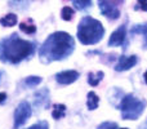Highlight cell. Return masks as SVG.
<instances>
[{
  "label": "cell",
  "instance_id": "6da1fadb",
  "mask_svg": "<svg viewBox=\"0 0 147 129\" xmlns=\"http://www.w3.org/2000/svg\"><path fill=\"white\" fill-rule=\"evenodd\" d=\"M75 51V40L70 34L57 31L47 38L39 49V57L43 63L62 61L70 57Z\"/></svg>",
  "mask_w": 147,
  "mask_h": 129
},
{
  "label": "cell",
  "instance_id": "7a4b0ae2",
  "mask_svg": "<svg viewBox=\"0 0 147 129\" xmlns=\"http://www.w3.org/2000/svg\"><path fill=\"white\" fill-rule=\"evenodd\" d=\"M34 53V44L12 34L9 38L0 40V61L20 63Z\"/></svg>",
  "mask_w": 147,
  "mask_h": 129
},
{
  "label": "cell",
  "instance_id": "3957f363",
  "mask_svg": "<svg viewBox=\"0 0 147 129\" xmlns=\"http://www.w3.org/2000/svg\"><path fill=\"white\" fill-rule=\"evenodd\" d=\"M105 32L106 31L101 21L90 16H85L79 22L76 36L83 45H96L103 39Z\"/></svg>",
  "mask_w": 147,
  "mask_h": 129
},
{
  "label": "cell",
  "instance_id": "277c9868",
  "mask_svg": "<svg viewBox=\"0 0 147 129\" xmlns=\"http://www.w3.org/2000/svg\"><path fill=\"white\" fill-rule=\"evenodd\" d=\"M146 106V99L138 98L134 94H125L120 99L119 110L121 111V118L124 120H137L143 114Z\"/></svg>",
  "mask_w": 147,
  "mask_h": 129
},
{
  "label": "cell",
  "instance_id": "5b68a950",
  "mask_svg": "<svg viewBox=\"0 0 147 129\" xmlns=\"http://www.w3.org/2000/svg\"><path fill=\"white\" fill-rule=\"evenodd\" d=\"M31 114H32L31 105L27 101H22L14 111V129H18L20 127H22L30 119Z\"/></svg>",
  "mask_w": 147,
  "mask_h": 129
},
{
  "label": "cell",
  "instance_id": "8992f818",
  "mask_svg": "<svg viewBox=\"0 0 147 129\" xmlns=\"http://www.w3.org/2000/svg\"><path fill=\"white\" fill-rule=\"evenodd\" d=\"M98 7L101 13L109 20L115 21L120 17V10L114 0H98Z\"/></svg>",
  "mask_w": 147,
  "mask_h": 129
},
{
  "label": "cell",
  "instance_id": "52a82bcc",
  "mask_svg": "<svg viewBox=\"0 0 147 129\" xmlns=\"http://www.w3.org/2000/svg\"><path fill=\"white\" fill-rule=\"evenodd\" d=\"M127 41V25H120L109 38V47H120L124 45Z\"/></svg>",
  "mask_w": 147,
  "mask_h": 129
},
{
  "label": "cell",
  "instance_id": "ba28073f",
  "mask_svg": "<svg viewBox=\"0 0 147 129\" xmlns=\"http://www.w3.org/2000/svg\"><path fill=\"white\" fill-rule=\"evenodd\" d=\"M138 62V57L136 54H132V56H121L117 58V63L115 65L114 70L116 72H123V71H128L132 67H134Z\"/></svg>",
  "mask_w": 147,
  "mask_h": 129
},
{
  "label": "cell",
  "instance_id": "9c48e42d",
  "mask_svg": "<svg viewBox=\"0 0 147 129\" xmlns=\"http://www.w3.org/2000/svg\"><path fill=\"white\" fill-rule=\"evenodd\" d=\"M80 78V74L76 70H66L56 74V81L61 85H70Z\"/></svg>",
  "mask_w": 147,
  "mask_h": 129
},
{
  "label": "cell",
  "instance_id": "30bf717a",
  "mask_svg": "<svg viewBox=\"0 0 147 129\" xmlns=\"http://www.w3.org/2000/svg\"><path fill=\"white\" fill-rule=\"evenodd\" d=\"M142 35L143 36V48L147 51V22L143 25H136L130 28V35Z\"/></svg>",
  "mask_w": 147,
  "mask_h": 129
},
{
  "label": "cell",
  "instance_id": "8fae6325",
  "mask_svg": "<svg viewBox=\"0 0 147 129\" xmlns=\"http://www.w3.org/2000/svg\"><path fill=\"white\" fill-rule=\"evenodd\" d=\"M98 105H99V97L94 92H89L86 94V107H88V110L93 111V110L98 109Z\"/></svg>",
  "mask_w": 147,
  "mask_h": 129
},
{
  "label": "cell",
  "instance_id": "7c38bea8",
  "mask_svg": "<svg viewBox=\"0 0 147 129\" xmlns=\"http://www.w3.org/2000/svg\"><path fill=\"white\" fill-rule=\"evenodd\" d=\"M17 22H18V17L14 13H8L7 16L0 18V25L4 26V27H13Z\"/></svg>",
  "mask_w": 147,
  "mask_h": 129
},
{
  "label": "cell",
  "instance_id": "4fadbf2b",
  "mask_svg": "<svg viewBox=\"0 0 147 129\" xmlns=\"http://www.w3.org/2000/svg\"><path fill=\"white\" fill-rule=\"evenodd\" d=\"M105 76V72L103 71H98V72H89L88 74V84L92 86H97L99 83L102 81Z\"/></svg>",
  "mask_w": 147,
  "mask_h": 129
},
{
  "label": "cell",
  "instance_id": "5bb4252c",
  "mask_svg": "<svg viewBox=\"0 0 147 129\" xmlns=\"http://www.w3.org/2000/svg\"><path fill=\"white\" fill-rule=\"evenodd\" d=\"M65 115H66V106L65 105H54L53 107V111H52V116H53L54 120H59L62 119V118H65Z\"/></svg>",
  "mask_w": 147,
  "mask_h": 129
},
{
  "label": "cell",
  "instance_id": "9a60e30c",
  "mask_svg": "<svg viewBox=\"0 0 147 129\" xmlns=\"http://www.w3.org/2000/svg\"><path fill=\"white\" fill-rule=\"evenodd\" d=\"M71 1L78 10H85L92 7V0H71Z\"/></svg>",
  "mask_w": 147,
  "mask_h": 129
},
{
  "label": "cell",
  "instance_id": "2e32d148",
  "mask_svg": "<svg viewBox=\"0 0 147 129\" xmlns=\"http://www.w3.org/2000/svg\"><path fill=\"white\" fill-rule=\"evenodd\" d=\"M41 81H43V79H41L40 76H28V78L25 79L23 83H25L28 88H35V86H38Z\"/></svg>",
  "mask_w": 147,
  "mask_h": 129
},
{
  "label": "cell",
  "instance_id": "e0dca14e",
  "mask_svg": "<svg viewBox=\"0 0 147 129\" xmlns=\"http://www.w3.org/2000/svg\"><path fill=\"white\" fill-rule=\"evenodd\" d=\"M75 14V10L71 7H63L61 10V18L63 21H71Z\"/></svg>",
  "mask_w": 147,
  "mask_h": 129
},
{
  "label": "cell",
  "instance_id": "ac0fdd59",
  "mask_svg": "<svg viewBox=\"0 0 147 129\" xmlns=\"http://www.w3.org/2000/svg\"><path fill=\"white\" fill-rule=\"evenodd\" d=\"M20 30L23 31L25 34H28V35H30V34H34L36 31V26L35 25H27L26 22H22L20 25Z\"/></svg>",
  "mask_w": 147,
  "mask_h": 129
},
{
  "label": "cell",
  "instance_id": "d6986e66",
  "mask_svg": "<svg viewBox=\"0 0 147 129\" xmlns=\"http://www.w3.org/2000/svg\"><path fill=\"white\" fill-rule=\"evenodd\" d=\"M97 129H119V125L115 122H105L98 125Z\"/></svg>",
  "mask_w": 147,
  "mask_h": 129
},
{
  "label": "cell",
  "instance_id": "ffe728a7",
  "mask_svg": "<svg viewBox=\"0 0 147 129\" xmlns=\"http://www.w3.org/2000/svg\"><path fill=\"white\" fill-rule=\"evenodd\" d=\"M27 129H49V124L47 122H38L36 124L31 125V127Z\"/></svg>",
  "mask_w": 147,
  "mask_h": 129
},
{
  "label": "cell",
  "instance_id": "44dd1931",
  "mask_svg": "<svg viewBox=\"0 0 147 129\" xmlns=\"http://www.w3.org/2000/svg\"><path fill=\"white\" fill-rule=\"evenodd\" d=\"M137 9H142L143 12H147V0H138Z\"/></svg>",
  "mask_w": 147,
  "mask_h": 129
},
{
  "label": "cell",
  "instance_id": "7402d4cb",
  "mask_svg": "<svg viewBox=\"0 0 147 129\" xmlns=\"http://www.w3.org/2000/svg\"><path fill=\"white\" fill-rule=\"evenodd\" d=\"M5 99H7V93H4V92H1L0 93V105H3L5 102Z\"/></svg>",
  "mask_w": 147,
  "mask_h": 129
},
{
  "label": "cell",
  "instance_id": "603a6c76",
  "mask_svg": "<svg viewBox=\"0 0 147 129\" xmlns=\"http://www.w3.org/2000/svg\"><path fill=\"white\" fill-rule=\"evenodd\" d=\"M143 79H145V83L147 84V71H146L145 74H143Z\"/></svg>",
  "mask_w": 147,
  "mask_h": 129
},
{
  "label": "cell",
  "instance_id": "cb8c5ba5",
  "mask_svg": "<svg viewBox=\"0 0 147 129\" xmlns=\"http://www.w3.org/2000/svg\"><path fill=\"white\" fill-rule=\"evenodd\" d=\"M0 80H1V72H0Z\"/></svg>",
  "mask_w": 147,
  "mask_h": 129
},
{
  "label": "cell",
  "instance_id": "d4e9b609",
  "mask_svg": "<svg viewBox=\"0 0 147 129\" xmlns=\"http://www.w3.org/2000/svg\"><path fill=\"white\" fill-rule=\"evenodd\" d=\"M119 129H128V128H119Z\"/></svg>",
  "mask_w": 147,
  "mask_h": 129
},
{
  "label": "cell",
  "instance_id": "484cf974",
  "mask_svg": "<svg viewBox=\"0 0 147 129\" xmlns=\"http://www.w3.org/2000/svg\"><path fill=\"white\" fill-rule=\"evenodd\" d=\"M141 129H142V128H141ZM143 129H147V128H143Z\"/></svg>",
  "mask_w": 147,
  "mask_h": 129
}]
</instances>
